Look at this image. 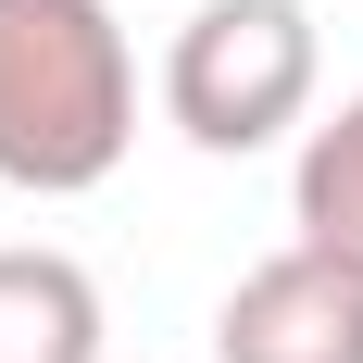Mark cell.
I'll list each match as a JSON object with an SVG mask.
<instances>
[{"label": "cell", "mask_w": 363, "mask_h": 363, "mask_svg": "<svg viewBox=\"0 0 363 363\" xmlns=\"http://www.w3.org/2000/svg\"><path fill=\"white\" fill-rule=\"evenodd\" d=\"M138 138V50L113 0H0V188L75 201Z\"/></svg>", "instance_id": "1"}, {"label": "cell", "mask_w": 363, "mask_h": 363, "mask_svg": "<svg viewBox=\"0 0 363 363\" xmlns=\"http://www.w3.org/2000/svg\"><path fill=\"white\" fill-rule=\"evenodd\" d=\"M326 88V38L301 0H188V26L163 38V113L188 150H276Z\"/></svg>", "instance_id": "2"}, {"label": "cell", "mask_w": 363, "mask_h": 363, "mask_svg": "<svg viewBox=\"0 0 363 363\" xmlns=\"http://www.w3.org/2000/svg\"><path fill=\"white\" fill-rule=\"evenodd\" d=\"M213 363H363V263L313 251H263L213 313Z\"/></svg>", "instance_id": "3"}, {"label": "cell", "mask_w": 363, "mask_h": 363, "mask_svg": "<svg viewBox=\"0 0 363 363\" xmlns=\"http://www.w3.org/2000/svg\"><path fill=\"white\" fill-rule=\"evenodd\" d=\"M0 363H101V276L75 251H0Z\"/></svg>", "instance_id": "4"}, {"label": "cell", "mask_w": 363, "mask_h": 363, "mask_svg": "<svg viewBox=\"0 0 363 363\" xmlns=\"http://www.w3.org/2000/svg\"><path fill=\"white\" fill-rule=\"evenodd\" d=\"M289 225L313 238V251L363 263V88L301 138V163H289Z\"/></svg>", "instance_id": "5"}]
</instances>
